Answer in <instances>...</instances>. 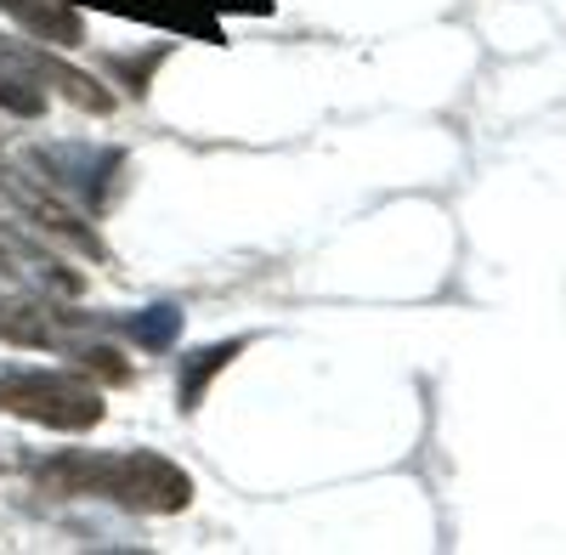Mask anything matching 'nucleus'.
I'll list each match as a JSON object with an SVG mask.
<instances>
[{
  "instance_id": "nucleus-1",
  "label": "nucleus",
  "mask_w": 566,
  "mask_h": 555,
  "mask_svg": "<svg viewBox=\"0 0 566 555\" xmlns=\"http://www.w3.org/2000/svg\"><path fill=\"white\" fill-rule=\"evenodd\" d=\"M34 482L57 499H108L119 511H142V516H176L193 504V482L181 465H170L165 453L148 448H119V453H57L40 459Z\"/></svg>"
},
{
  "instance_id": "nucleus-2",
  "label": "nucleus",
  "mask_w": 566,
  "mask_h": 555,
  "mask_svg": "<svg viewBox=\"0 0 566 555\" xmlns=\"http://www.w3.org/2000/svg\"><path fill=\"white\" fill-rule=\"evenodd\" d=\"M91 335V317L85 312H63L57 295H34V290H0V341L23 346V352H52L69 357L74 368H97L108 380H125V357L103 341H85Z\"/></svg>"
},
{
  "instance_id": "nucleus-3",
  "label": "nucleus",
  "mask_w": 566,
  "mask_h": 555,
  "mask_svg": "<svg viewBox=\"0 0 566 555\" xmlns=\"http://www.w3.org/2000/svg\"><path fill=\"white\" fill-rule=\"evenodd\" d=\"M0 413L45 431H91L103 426V391L91 386L85 368H29V363H0Z\"/></svg>"
},
{
  "instance_id": "nucleus-4",
  "label": "nucleus",
  "mask_w": 566,
  "mask_h": 555,
  "mask_svg": "<svg viewBox=\"0 0 566 555\" xmlns=\"http://www.w3.org/2000/svg\"><path fill=\"white\" fill-rule=\"evenodd\" d=\"M0 284L69 301V295H80V272H69L34 233H23V227H12V221H0Z\"/></svg>"
},
{
  "instance_id": "nucleus-5",
  "label": "nucleus",
  "mask_w": 566,
  "mask_h": 555,
  "mask_svg": "<svg viewBox=\"0 0 566 555\" xmlns=\"http://www.w3.org/2000/svg\"><path fill=\"white\" fill-rule=\"evenodd\" d=\"M91 12L103 18H130V23H154L165 34H181V40H210L221 45V12L227 0H85Z\"/></svg>"
},
{
  "instance_id": "nucleus-6",
  "label": "nucleus",
  "mask_w": 566,
  "mask_h": 555,
  "mask_svg": "<svg viewBox=\"0 0 566 555\" xmlns=\"http://www.w3.org/2000/svg\"><path fill=\"white\" fill-rule=\"evenodd\" d=\"M0 114L40 119L45 114V69L34 45H18L0 34Z\"/></svg>"
},
{
  "instance_id": "nucleus-7",
  "label": "nucleus",
  "mask_w": 566,
  "mask_h": 555,
  "mask_svg": "<svg viewBox=\"0 0 566 555\" xmlns=\"http://www.w3.org/2000/svg\"><path fill=\"white\" fill-rule=\"evenodd\" d=\"M0 18H12L18 29H29L45 45H80L85 40L74 0H0Z\"/></svg>"
},
{
  "instance_id": "nucleus-8",
  "label": "nucleus",
  "mask_w": 566,
  "mask_h": 555,
  "mask_svg": "<svg viewBox=\"0 0 566 555\" xmlns=\"http://www.w3.org/2000/svg\"><path fill=\"white\" fill-rule=\"evenodd\" d=\"M244 352V341H227V346H205L193 357H181V375H176V397H181V413H193L205 402V386L210 375H221V368Z\"/></svg>"
}]
</instances>
